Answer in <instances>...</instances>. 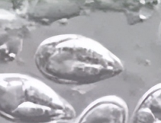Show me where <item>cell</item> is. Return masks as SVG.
I'll return each mask as SVG.
<instances>
[{"mask_svg":"<svg viewBox=\"0 0 161 123\" xmlns=\"http://www.w3.org/2000/svg\"><path fill=\"white\" fill-rule=\"evenodd\" d=\"M34 60L45 78L66 86H90L115 78L125 70L122 61L106 46L75 33L44 40L37 47Z\"/></svg>","mask_w":161,"mask_h":123,"instance_id":"1","label":"cell"},{"mask_svg":"<svg viewBox=\"0 0 161 123\" xmlns=\"http://www.w3.org/2000/svg\"><path fill=\"white\" fill-rule=\"evenodd\" d=\"M130 123H161V83L150 88L141 97Z\"/></svg>","mask_w":161,"mask_h":123,"instance_id":"5","label":"cell"},{"mask_svg":"<svg viewBox=\"0 0 161 123\" xmlns=\"http://www.w3.org/2000/svg\"><path fill=\"white\" fill-rule=\"evenodd\" d=\"M161 4L158 0H87L90 12H102L121 13L127 25L134 26L145 23L152 18Z\"/></svg>","mask_w":161,"mask_h":123,"instance_id":"3","label":"cell"},{"mask_svg":"<svg viewBox=\"0 0 161 123\" xmlns=\"http://www.w3.org/2000/svg\"><path fill=\"white\" fill-rule=\"evenodd\" d=\"M0 117L16 123L74 121V107L42 80L18 73H0Z\"/></svg>","mask_w":161,"mask_h":123,"instance_id":"2","label":"cell"},{"mask_svg":"<svg viewBox=\"0 0 161 123\" xmlns=\"http://www.w3.org/2000/svg\"><path fill=\"white\" fill-rule=\"evenodd\" d=\"M128 107L123 99L105 96L88 105L74 123H128Z\"/></svg>","mask_w":161,"mask_h":123,"instance_id":"4","label":"cell"}]
</instances>
